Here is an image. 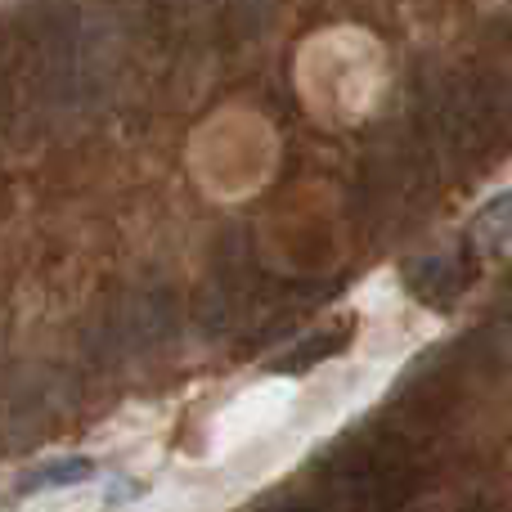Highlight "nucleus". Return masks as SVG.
<instances>
[{"mask_svg": "<svg viewBox=\"0 0 512 512\" xmlns=\"http://www.w3.org/2000/svg\"><path fill=\"white\" fill-rule=\"evenodd\" d=\"M95 477V463L72 454V459H50L41 468L23 472L18 477V495H41V490H63V486H81V481Z\"/></svg>", "mask_w": 512, "mask_h": 512, "instance_id": "1", "label": "nucleus"}, {"mask_svg": "<svg viewBox=\"0 0 512 512\" xmlns=\"http://www.w3.org/2000/svg\"><path fill=\"white\" fill-rule=\"evenodd\" d=\"M346 337H351V324H337V328H328V333H315V337H306L297 351L283 355L274 369H279V373H306L310 364H319V360H328V355L342 351Z\"/></svg>", "mask_w": 512, "mask_h": 512, "instance_id": "2", "label": "nucleus"}]
</instances>
